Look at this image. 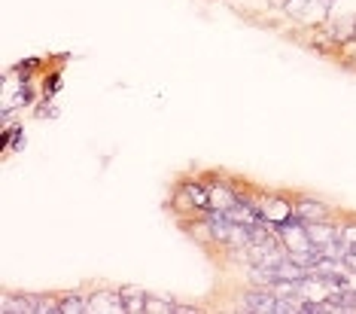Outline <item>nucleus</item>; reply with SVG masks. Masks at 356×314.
<instances>
[{
    "instance_id": "1",
    "label": "nucleus",
    "mask_w": 356,
    "mask_h": 314,
    "mask_svg": "<svg viewBox=\"0 0 356 314\" xmlns=\"http://www.w3.org/2000/svg\"><path fill=\"white\" fill-rule=\"evenodd\" d=\"M253 205L259 217L271 226H283V223L296 220V196H286V192H262L253 189Z\"/></svg>"
},
{
    "instance_id": "2",
    "label": "nucleus",
    "mask_w": 356,
    "mask_h": 314,
    "mask_svg": "<svg viewBox=\"0 0 356 314\" xmlns=\"http://www.w3.org/2000/svg\"><path fill=\"white\" fill-rule=\"evenodd\" d=\"M201 180L207 183V196H210L207 211H216V214L225 217L241 201V189H238V183H234V177H229V174H201Z\"/></svg>"
},
{
    "instance_id": "3",
    "label": "nucleus",
    "mask_w": 356,
    "mask_h": 314,
    "mask_svg": "<svg viewBox=\"0 0 356 314\" xmlns=\"http://www.w3.org/2000/svg\"><path fill=\"white\" fill-rule=\"evenodd\" d=\"M88 299V311L86 314H128L125 311V299L119 293V287H98L86 296Z\"/></svg>"
},
{
    "instance_id": "4",
    "label": "nucleus",
    "mask_w": 356,
    "mask_h": 314,
    "mask_svg": "<svg viewBox=\"0 0 356 314\" xmlns=\"http://www.w3.org/2000/svg\"><path fill=\"white\" fill-rule=\"evenodd\" d=\"M296 220L302 223H320V220H335V207L323 198L314 196H296Z\"/></svg>"
},
{
    "instance_id": "5",
    "label": "nucleus",
    "mask_w": 356,
    "mask_h": 314,
    "mask_svg": "<svg viewBox=\"0 0 356 314\" xmlns=\"http://www.w3.org/2000/svg\"><path fill=\"white\" fill-rule=\"evenodd\" d=\"M277 296L265 287H253L238 296V311H256V314H277Z\"/></svg>"
},
{
    "instance_id": "6",
    "label": "nucleus",
    "mask_w": 356,
    "mask_h": 314,
    "mask_svg": "<svg viewBox=\"0 0 356 314\" xmlns=\"http://www.w3.org/2000/svg\"><path fill=\"white\" fill-rule=\"evenodd\" d=\"M307 226V235L317 247H326L332 241L341 238V223L338 220H320V223H305Z\"/></svg>"
},
{
    "instance_id": "7",
    "label": "nucleus",
    "mask_w": 356,
    "mask_h": 314,
    "mask_svg": "<svg viewBox=\"0 0 356 314\" xmlns=\"http://www.w3.org/2000/svg\"><path fill=\"white\" fill-rule=\"evenodd\" d=\"M0 311L3 314H34V296L10 293V290H6V293L0 296Z\"/></svg>"
},
{
    "instance_id": "8",
    "label": "nucleus",
    "mask_w": 356,
    "mask_h": 314,
    "mask_svg": "<svg viewBox=\"0 0 356 314\" xmlns=\"http://www.w3.org/2000/svg\"><path fill=\"white\" fill-rule=\"evenodd\" d=\"M119 293H122V299H125V311L128 314H147L143 311V305H147V293H143V287L125 284V287H119Z\"/></svg>"
},
{
    "instance_id": "9",
    "label": "nucleus",
    "mask_w": 356,
    "mask_h": 314,
    "mask_svg": "<svg viewBox=\"0 0 356 314\" xmlns=\"http://www.w3.org/2000/svg\"><path fill=\"white\" fill-rule=\"evenodd\" d=\"M88 299L83 293H61V314H86Z\"/></svg>"
},
{
    "instance_id": "10",
    "label": "nucleus",
    "mask_w": 356,
    "mask_h": 314,
    "mask_svg": "<svg viewBox=\"0 0 356 314\" xmlns=\"http://www.w3.org/2000/svg\"><path fill=\"white\" fill-rule=\"evenodd\" d=\"M34 314H61V293L34 296Z\"/></svg>"
},
{
    "instance_id": "11",
    "label": "nucleus",
    "mask_w": 356,
    "mask_h": 314,
    "mask_svg": "<svg viewBox=\"0 0 356 314\" xmlns=\"http://www.w3.org/2000/svg\"><path fill=\"white\" fill-rule=\"evenodd\" d=\"M174 299H171V296H168V299H165V296H152V293H147V305H143V311H147V314H174Z\"/></svg>"
},
{
    "instance_id": "12",
    "label": "nucleus",
    "mask_w": 356,
    "mask_h": 314,
    "mask_svg": "<svg viewBox=\"0 0 356 314\" xmlns=\"http://www.w3.org/2000/svg\"><path fill=\"white\" fill-rule=\"evenodd\" d=\"M341 241H344L347 251H356V217L341 220Z\"/></svg>"
},
{
    "instance_id": "13",
    "label": "nucleus",
    "mask_w": 356,
    "mask_h": 314,
    "mask_svg": "<svg viewBox=\"0 0 356 314\" xmlns=\"http://www.w3.org/2000/svg\"><path fill=\"white\" fill-rule=\"evenodd\" d=\"M174 314H198L195 305H174Z\"/></svg>"
},
{
    "instance_id": "14",
    "label": "nucleus",
    "mask_w": 356,
    "mask_h": 314,
    "mask_svg": "<svg viewBox=\"0 0 356 314\" xmlns=\"http://www.w3.org/2000/svg\"><path fill=\"white\" fill-rule=\"evenodd\" d=\"M344 265H347V269H356V251H347L344 253V260H341Z\"/></svg>"
}]
</instances>
